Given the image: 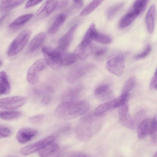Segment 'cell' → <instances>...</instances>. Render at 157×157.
I'll return each mask as SVG.
<instances>
[{"label": "cell", "instance_id": "6da1fadb", "mask_svg": "<svg viewBox=\"0 0 157 157\" xmlns=\"http://www.w3.org/2000/svg\"><path fill=\"white\" fill-rule=\"evenodd\" d=\"M89 108V103L85 101H63L57 107L55 114L59 118L70 119L85 113Z\"/></svg>", "mask_w": 157, "mask_h": 157}, {"label": "cell", "instance_id": "7a4b0ae2", "mask_svg": "<svg viewBox=\"0 0 157 157\" xmlns=\"http://www.w3.org/2000/svg\"><path fill=\"white\" fill-rule=\"evenodd\" d=\"M93 116L88 115L80 120L76 129V133L78 138L82 140H89L92 137L97 131Z\"/></svg>", "mask_w": 157, "mask_h": 157}, {"label": "cell", "instance_id": "3957f363", "mask_svg": "<svg viewBox=\"0 0 157 157\" xmlns=\"http://www.w3.org/2000/svg\"><path fill=\"white\" fill-rule=\"evenodd\" d=\"M105 68L113 75L121 76L124 69V59L122 52L119 51L113 52L107 59Z\"/></svg>", "mask_w": 157, "mask_h": 157}, {"label": "cell", "instance_id": "277c9868", "mask_svg": "<svg viewBox=\"0 0 157 157\" xmlns=\"http://www.w3.org/2000/svg\"><path fill=\"white\" fill-rule=\"evenodd\" d=\"M31 33V31L29 29L21 32L10 44L7 52L8 55L13 56L20 53L26 45Z\"/></svg>", "mask_w": 157, "mask_h": 157}, {"label": "cell", "instance_id": "5b68a950", "mask_svg": "<svg viewBox=\"0 0 157 157\" xmlns=\"http://www.w3.org/2000/svg\"><path fill=\"white\" fill-rule=\"evenodd\" d=\"M44 59L48 65L52 69L57 70L63 65L61 53L56 48L53 49L49 47H44L42 50Z\"/></svg>", "mask_w": 157, "mask_h": 157}, {"label": "cell", "instance_id": "8992f818", "mask_svg": "<svg viewBox=\"0 0 157 157\" xmlns=\"http://www.w3.org/2000/svg\"><path fill=\"white\" fill-rule=\"evenodd\" d=\"M47 65L44 59H39L35 61L27 71L26 78L28 82L31 85L36 83L39 80L41 72Z\"/></svg>", "mask_w": 157, "mask_h": 157}, {"label": "cell", "instance_id": "52a82bcc", "mask_svg": "<svg viewBox=\"0 0 157 157\" xmlns=\"http://www.w3.org/2000/svg\"><path fill=\"white\" fill-rule=\"evenodd\" d=\"M94 66L91 63H86L75 65L71 69L67 74V82L70 83L75 82L88 73Z\"/></svg>", "mask_w": 157, "mask_h": 157}, {"label": "cell", "instance_id": "ba28073f", "mask_svg": "<svg viewBox=\"0 0 157 157\" xmlns=\"http://www.w3.org/2000/svg\"><path fill=\"white\" fill-rule=\"evenodd\" d=\"M55 138L54 136H49L36 143L23 147L21 149L20 153L23 155H26L40 151L53 143Z\"/></svg>", "mask_w": 157, "mask_h": 157}, {"label": "cell", "instance_id": "9c48e42d", "mask_svg": "<svg viewBox=\"0 0 157 157\" xmlns=\"http://www.w3.org/2000/svg\"><path fill=\"white\" fill-rule=\"evenodd\" d=\"M28 98L22 96L2 98L0 99V108L5 109H15L20 108L27 102Z\"/></svg>", "mask_w": 157, "mask_h": 157}, {"label": "cell", "instance_id": "30bf717a", "mask_svg": "<svg viewBox=\"0 0 157 157\" xmlns=\"http://www.w3.org/2000/svg\"><path fill=\"white\" fill-rule=\"evenodd\" d=\"M78 26V24L72 26L59 40L58 47L56 48L61 53H65V51L67 49L72 41Z\"/></svg>", "mask_w": 157, "mask_h": 157}, {"label": "cell", "instance_id": "8fae6325", "mask_svg": "<svg viewBox=\"0 0 157 157\" xmlns=\"http://www.w3.org/2000/svg\"><path fill=\"white\" fill-rule=\"evenodd\" d=\"M118 107V116L121 123L125 127L132 129L134 127V123L128 113V102L121 105Z\"/></svg>", "mask_w": 157, "mask_h": 157}, {"label": "cell", "instance_id": "7c38bea8", "mask_svg": "<svg viewBox=\"0 0 157 157\" xmlns=\"http://www.w3.org/2000/svg\"><path fill=\"white\" fill-rule=\"evenodd\" d=\"M58 1L48 0L41 5L36 13V16L39 19L43 18L51 14L57 8Z\"/></svg>", "mask_w": 157, "mask_h": 157}, {"label": "cell", "instance_id": "4fadbf2b", "mask_svg": "<svg viewBox=\"0 0 157 157\" xmlns=\"http://www.w3.org/2000/svg\"><path fill=\"white\" fill-rule=\"evenodd\" d=\"M93 48L91 43L83 41L75 48L74 53L80 59L82 60L86 59L92 53Z\"/></svg>", "mask_w": 157, "mask_h": 157}, {"label": "cell", "instance_id": "5bb4252c", "mask_svg": "<svg viewBox=\"0 0 157 157\" xmlns=\"http://www.w3.org/2000/svg\"><path fill=\"white\" fill-rule=\"evenodd\" d=\"M37 133V131L34 129L22 128L18 132L16 136L17 139L19 143L25 144L30 141Z\"/></svg>", "mask_w": 157, "mask_h": 157}, {"label": "cell", "instance_id": "9a60e30c", "mask_svg": "<svg viewBox=\"0 0 157 157\" xmlns=\"http://www.w3.org/2000/svg\"><path fill=\"white\" fill-rule=\"evenodd\" d=\"M118 98L113 100L103 103L98 107L95 109L94 114L96 116L102 115L109 110L113 109L119 105Z\"/></svg>", "mask_w": 157, "mask_h": 157}, {"label": "cell", "instance_id": "2e32d148", "mask_svg": "<svg viewBox=\"0 0 157 157\" xmlns=\"http://www.w3.org/2000/svg\"><path fill=\"white\" fill-rule=\"evenodd\" d=\"M94 94L98 99L103 100L110 99L113 96L109 85L106 84H102L97 86L94 90Z\"/></svg>", "mask_w": 157, "mask_h": 157}, {"label": "cell", "instance_id": "e0dca14e", "mask_svg": "<svg viewBox=\"0 0 157 157\" xmlns=\"http://www.w3.org/2000/svg\"><path fill=\"white\" fill-rule=\"evenodd\" d=\"M60 147L58 144L52 143L39 152L40 157H59Z\"/></svg>", "mask_w": 157, "mask_h": 157}, {"label": "cell", "instance_id": "ac0fdd59", "mask_svg": "<svg viewBox=\"0 0 157 157\" xmlns=\"http://www.w3.org/2000/svg\"><path fill=\"white\" fill-rule=\"evenodd\" d=\"M83 87L78 85L67 90L64 94L63 99L64 101H73L78 98L83 90Z\"/></svg>", "mask_w": 157, "mask_h": 157}, {"label": "cell", "instance_id": "d6986e66", "mask_svg": "<svg viewBox=\"0 0 157 157\" xmlns=\"http://www.w3.org/2000/svg\"><path fill=\"white\" fill-rule=\"evenodd\" d=\"M46 38V35L44 32H40L36 35L30 41L28 49L31 52H33L39 49L44 43Z\"/></svg>", "mask_w": 157, "mask_h": 157}, {"label": "cell", "instance_id": "ffe728a7", "mask_svg": "<svg viewBox=\"0 0 157 157\" xmlns=\"http://www.w3.org/2000/svg\"><path fill=\"white\" fill-rule=\"evenodd\" d=\"M151 119L147 118L144 119L139 124L137 129L138 137L142 139L149 135Z\"/></svg>", "mask_w": 157, "mask_h": 157}, {"label": "cell", "instance_id": "44dd1931", "mask_svg": "<svg viewBox=\"0 0 157 157\" xmlns=\"http://www.w3.org/2000/svg\"><path fill=\"white\" fill-rule=\"evenodd\" d=\"M156 13L155 6L152 5L149 9L146 16V22L148 32L152 34L154 30V18Z\"/></svg>", "mask_w": 157, "mask_h": 157}, {"label": "cell", "instance_id": "7402d4cb", "mask_svg": "<svg viewBox=\"0 0 157 157\" xmlns=\"http://www.w3.org/2000/svg\"><path fill=\"white\" fill-rule=\"evenodd\" d=\"M138 16L136 12L131 8L120 20L119 25V27L123 28L128 26Z\"/></svg>", "mask_w": 157, "mask_h": 157}, {"label": "cell", "instance_id": "603a6c76", "mask_svg": "<svg viewBox=\"0 0 157 157\" xmlns=\"http://www.w3.org/2000/svg\"><path fill=\"white\" fill-rule=\"evenodd\" d=\"M66 18V16L65 14H58L48 29V33L52 34L57 32L63 25Z\"/></svg>", "mask_w": 157, "mask_h": 157}, {"label": "cell", "instance_id": "cb8c5ba5", "mask_svg": "<svg viewBox=\"0 0 157 157\" xmlns=\"http://www.w3.org/2000/svg\"><path fill=\"white\" fill-rule=\"evenodd\" d=\"M0 94L1 95L7 94L10 90V86L6 73L2 71L0 73Z\"/></svg>", "mask_w": 157, "mask_h": 157}, {"label": "cell", "instance_id": "d4e9b609", "mask_svg": "<svg viewBox=\"0 0 157 157\" xmlns=\"http://www.w3.org/2000/svg\"><path fill=\"white\" fill-rule=\"evenodd\" d=\"M32 13H28L21 15L13 21L9 25L11 28H14L21 26L27 22L33 17Z\"/></svg>", "mask_w": 157, "mask_h": 157}, {"label": "cell", "instance_id": "484cf974", "mask_svg": "<svg viewBox=\"0 0 157 157\" xmlns=\"http://www.w3.org/2000/svg\"><path fill=\"white\" fill-rule=\"evenodd\" d=\"M124 3L119 2L111 6L107 12V17L109 20L113 19L124 6Z\"/></svg>", "mask_w": 157, "mask_h": 157}, {"label": "cell", "instance_id": "4316f807", "mask_svg": "<svg viewBox=\"0 0 157 157\" xmlns=\"http://www.w3.org/2000/svg\"><path fill=\"white\" fill-rule=\"evenodd\" d=\"M25 0H2L0 2L1 10H8L14 8L23 3Z\"/></svg>", "mask_w": 157, "mask_h": 157}, {"label": "cell", "instance_id": "83f0119b", "mask_svg": "<svg viewBox=\"0 0 157 157\" xmlns=\"http://www.w3.org/2000/svg\"><path fill=\"white\" fill-rule=\"evenodd\" d=\"M103 1L102 0H94L89 3L82 10L80 15H87L97 8Z\"/></svg>", "mask_w": 157, "mask_h": 157}, {"label": "cell", "instance_id": "f1b7e54d", "mask_svg": "<svg viewBox=\"0 0 157 157\" xmlns=\"http://www.w3.org/2000/svg\"><path fill=\"white\" fill-rule=\"evenodd\" d=\"M148 1L147 0H136L133 3L131 9L139 15L144 11Z\"/></svg>", "mask_w": 157, "mask_h": 157}, {"label": "cell", "instance_id": "f546056e", "mask_svg": "<svg viewBox=\"0 0 157 157\" xmlns=\"http://www.w3.org/2000/svg\"><path fill=\"white\" fill-rule=\"evenodd\" d=\"M21 114V112L17 111H3L0 112V117L5 120H11L19 117Z\"/></svg>", "mask_w": 157, "mask_h": 157}, {"label": "cell", "instance_id": "4dcf8cb0", "mask_svg": "<svg viewBox=\"0 0 157 157\" xmlns=\"http://www.w3.org/2000/svg\"><path fill=\"white\" fill-rule=\"evenodd\" d=\"M78 58L73 53H64L62 55L63 65L68 66L74 63Z\"/></svg>", "mask_w": 157, "mask_h": 157}, {"label": "cell", "instance_id": "1f68e13d", "mask_svg": "<svg viewBox=\"0 0 157 157\" xmlns=\"http://www.w3.org/2000/svg\"><path fill=\"white\" fill-rule=\"evenodd\" d=\"M93 40L102 44H109L111 42V38L108 36L99 33L97 30L94 33Z\"/></svg>", "mask_w": 157, "mask_h": 157}, {"label": "cell", "instance_id": "d6a6232c", "mask_svg": "<svg viewBox=\"0 0 157 157\" xmlns=\"http://www.w3.org/2000/svg\"><path fill=\"white\" fill-rule=\"evenodd\" d=\"M149 135L154 142L157 141V116L151 119Z\"/></svg>", "mask_w": 157, "mask_h": 157}, {"label": "cell", "instance_id": "836d02e7", "mask_svg": "<svg viewBox=\"0 0 157 157\" xmlns=\"http://www.w3.org/2000/svg\"><path fill=\"white\" fill-rule=\"evenodd\" d=\"M135 83V78L131 77L128 78L125 82L123 88L122 94H129L132 89Z\"/></svg>", "mask_w": 157, "mask_h": 157}, {"label": "cell", "instance_id": "e575fe53", "mask_svg": "<svg viewBox=\"0 0 157 157\" xmlns=\"http://www.w3.org/2000/svg\"><path fill=\"white\" fill-rule=\"evenodd\" d=\"M151 50V46L150 44H148L141 52L136 55L135 58L138 59L144 58L149 54Z\"/></svg>", "mask_w": 157, "mask_h": 157}, {"label": "cell", "instance_id": "d590c367", "mask_svg": "<svg viewBox=\"0 0 157 157\" xmlns=\"http://www.w3.org/2000/svg\"><path fill=\"white\" fill-rule=\"evenodd\" d=\"M60 157H88L84 153L78 151H72L67 152Z\"/></svg>", "mask_w": 157, "mask_h": 157}, {"label": "cell", "instance_id": "8d00e7d4", "mask_svg": "<svg viewBox=\"0 0 157 157\" xmlns=\"http://www.w3.org/2000/svg\"><path fill=\"white\" fill-rule=\"evenodd\" d=\"M11 131L9 128L3 125H0V138L8 137L11 135Z\"/></svg>", "mask_w": 157, "mask_h": 157}, {"label": "cell", "instance_id": "74e56055", "mask_svg": "<svg viewBox=\"0 0 157 157\" xmlns=\"http://www.w3.org/2000/svg\"><path fill=\"white\" fill-rule=\"evenodd\" d=\"M52 91L51 88L49 87H40L36 88L33 90V92L36 94L39 95L49 92Z\"/></svg>", "mask_w": 157, "mask_h": 157}, {"label": "cell", "instance_id": "f35d334b", "mask_svg": "<svg viewBox=\"0 0 157 157\" xmlns=\"http://www.w3.org/2000/svg\"><path fill=\"white\" fill-rule=\"evenodd\" d=\"M107 48L105 47H99L95 49L94 52V56L96 57H101L106 52Z\"/></svg>", "mask_w": 157, "mask_h": 157}, {"label": "cell", "instance_id": "ab89813d", "mask_svg": "<svg viewBox=\"0 0 157 157\" xmlns=\"http://www.w3.org/2000/svg\"><path fill=\"white\" fill-rule=\"evenodd\" d=\"M43 114H38L30 117L29 118V121L32 123L36 124L40 122L43 119Z\"/></svg>", "mask_w": 157, "mask_h": 157}, {"label": "cell", "instance_id": "60d3db41", "mask_svg": "<svg viewBox=\"0 0 157 157\" xmlns=\"http://www.w3.org/2000/svg\"><path fill=\"white\" fill-rule=\"evenodd\" d=\"M42 1L40 0L28 1L25 4V9H28L39 4Z\"/></svg>", "mask_w": 157, "mask_h": 157}, {"label": "cell", "instance_id": "b9f144b4", "mask_svg": "<svg viewBox=\"0 0 157 157\" xmlns=\"http://www.w3.org/2000/svg\"><path fill=\"white\" fill-rule=\"evenodd\" d=\"M51 100V97L48 95L44 96L41 99V104L44 105L48 104Z\"/></svg>", "mask_w": 157, "mask_h": 157}, {"label": "cell", "instance_id": "7bdbcfd3", "mask_svg": "<svg viewBox=\"0 0 157 157\" xmlns=\"http://www.w3.org/2000/svg\"><path fill=\"white\" fill-rule=\"evenodd\" d=\"M157 83V67L155 70L153 77L152 78L150 83L151 87L154 88Z\"/></svg>", "mask_w": 157, "mask_h": 157}, {"label": "cell", "instance_id": "ee69618b", "mask_svg": "<svg viewBox=\"0 0 157 157\" xmlns=\"http://www.w3.org/2000/svg\"><path fill=\"white\" fill-rule=\"evenodd\" d=\"M68 3V1L67 0L58 1L57 8L58 9L64 8L67 5Z\"/></svg>", "mask_w": 157, "mask_h": 157}, {"label": "cell", "instance_id": "f6af8a7d", "mask_svg": "<svg viewBox=\"0 0 157 157\" xmlns=\"http://www.w3.org/2000/svg\"><path fill=\"white\" fill-rule=\"evenodd\" d=\"M153 157H157V151L153 155Z\"/></svg>", "mask_w": 157, "mask_h": 157}, {"label": "cell", "instance_id": "bcb514c9", "mask_svg": "<svg viewBox=\"0 0 157 157\" xmlns=\"http://www.w3.org/2000/svg\"><path fill=\"white\" fill-rule=\"evenodd\" d=\"M154 88L156 90H157V83L156 84V85L155 86Z\"/></svg>", "mask_w": 157, "mask_h": 157}, {"label": "cell", "instance_id": "7dc6e473", "mask_svg": "<svg viewBox=\"0 0 157 157\" xmlns=\"http://www.w3.org/2000/svg\"><path fill=\"white\" fill-rule=\"evenodd\" d=\"M2 63L1 60H0V66L1 67L2 66Z\"/></svg>", "mask_w": 157, "mask_h": 157}]
</instances>
